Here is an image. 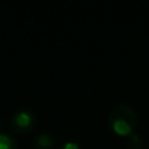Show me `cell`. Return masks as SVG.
I'll list each match as a JSON object with an SVG mask.
<instances>
[{"instance_id": "4", "label": "cell", "mask_w": 149, "mask_h": 149, "mask_svg": "<svg viewBox=\"0 0 149 149\" xmlns=\"http://www.w3.org/2000/svg\"><path fill=\"white\" fill-rule=\"evenodd\" d=\"M0 149H18V143L9 134H0Z\"/></svg>"}, {"instance_id": "2", "label": "cell", "mask_w": 149, "mask_h": 149, "mask_svg": "<svg viewBox=\"0 0 149 149\" xmlns=\"http://www.w3.org/2000/svg\"><path fill=\"white\" fill-rule=\"evenodd\" d=\"M37 122L36 113L30 109H18L10 116V128L16 134H28L34 128Z\"/></svg>"}, {"instance_id": "1", "label": "cell", "mask_w": 149, "mask_h": 149, "mask_svg": "<svg viewBox=\"0 0 149 149\" xmlns=\"http://www.w3.org/2000/svg\"><path fill=\"white\" fill-rule=\"evenodd\" d=\"M109 126L114 134L119 136H130L137 126L136 111L126 103L114 106L109 113Z\"/></svg>"}, {"instance_id": "3", "label": "cell", "mask_w": 149, "mask_h": 149, "mask_svg": "<svg viewBox=\"0 0 149 149\" xmlns=\"http://www.w3.org/2000/svg\"><path fill=\"white\" fill-rule=\"evenodd\" d=\"M33 149H54L55 148V139L49 132H42L34 136L31 141Z\"/></svg>"}, {"instance_id": "7", "label": "cell", "mask_w": 149, "mask_h": 149, "mask_svg": "<svg viewBox=\"0 0 149 149\" xmlns=\"http://www.w3.org/2000/svg\"><path fill=\"white\" fill-rule=\"evenodd\" d=\"M148 149H149V148H148Z\"/></svg>"}, {"instance_id": "6", "label": "cell", "mask_w": 149, "mask_h": 149, "mask_svg": "<svg viewBox=\"0 0 149 149\" xmlns=\"http://www.w3.org/2000/svg\"><path fill=\"white\" fill-rule=\"evenodd\" d=\"M59 149H81V147L79 145V143L73 141V140H67L60 145Z\"/></svg>"}, {"instance_id": "5", "label": "cell", "mask_w": 149, "mask_h": 149, "mask_svg": "<svg viewBox=\"0 0 149 149\" xmlns=\"http://www.w3.org/2000/svg\"><path fill=\"white\" fill-rule=\"evenodd\" d=\"M127 148L128 149H143L144 148V139L140 134L132 132L127 136Z\"/></svg>"}]
</instances>
